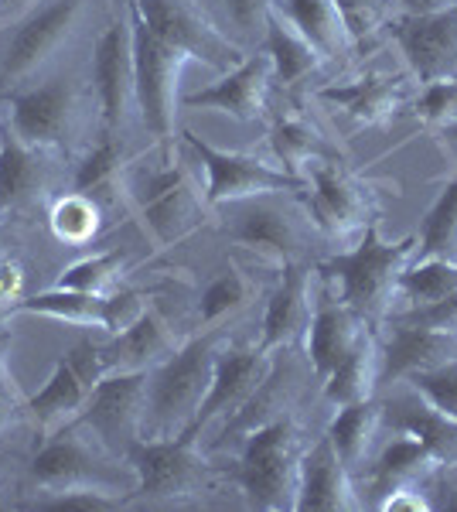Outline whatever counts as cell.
Returning a JSON list of instances; mask_svg holds the SVG:
<instances>
[{
  "mask_svg": "<svg viewBox=\"0 0 457 512\" xmlns=\"http://www.w3.org/2000/svg\"><path fill=\"white\" fill-rule=\"evenodd\" d=\"M270 147H273V154H277L280 168L290 171V175H301L307 168V161H314V158H331V147H328V140L321 137V130L294 110L273 117Z\"/></svg>",
  "mask_w": 457,
  "mask_h": 512,
  "instance_id": "obj_32",
  "label": "cell"
},
{
  "mask_svg": "<svg viewBox=\"0 0 457 512\" xmlns=\"http://www.w3.org/2000/svg\"><path fill=\"white\" fill-rule=\"evenodd\" d=\"M48 229L62 246H89L103 233V209L93 195L65 192L48 209Z\"/></svg>",
  "mask_w": 457,
  "mask_h": 512,
  "instance_id": "obj_34",
  "label": "cell"
},
{
  "mask_svg": "<svg viewBox=\"0 0 457 512\" xmlns=\"http://www.w3.org/2000/svg\"><path fill=\"white\" fill-rule=\"evenodd\" d=\"M382 383V345L372 332L359 338L352 352L324 376V396L331 407H348L376 396V386Z\"/></svg>",
  "mask_w": 457,
  "mask_h": 512,
  "instance_id": "obj_28",
  "label": "cell"
},
{
  "mask_svg": "<svg viewBox=\"0 0 457 512\" xmlns=\"http://www.w3.org/2000/svg\"><path fill=\"white\" fill-rule=\"evenodd\" d=\"M335 4H338V11H342L348 31H352V41H362L382 24L379 0H335Z\"/></svg>",
  "mask_w": 457,
  "mask_h": 512,
  "instance_id": "obj_45",
  "label": "cell"
},
{
  "mask_svg": "<svg viewBox=\"0 0 457 512\" xmlns=\"http://www.w3.org/2000/svg\"><path fill=\"white\" fill-rule=\"evenodd\" d=\"M417 256H447V260H457V175L444 188V195L434 202V209L427 212V219H423Z\"/></svg>",
  "mask_w": 457,
  "mask_h": 512,
  "instance_id": "obj_39",
  "label": "cell"
},
{
  "mask_svg": "<svg viewBox=\"0 0 457 512\" xmlns=\"http://www.w3.org/2000/svg\"><path fill=\"white\" fill-rule=\"evenodd\" d=\"M127 461L137 468V489L127 506H185L209 492L212 465L191 437H144Z\"/></svg>",
  "mask_w": 457,
  "mask_h": 512,
  "instance_id": "obj_5",
  "label": "cell"
},
{
  "mask_svg": "<svg viewBox=\"0 0 457 512\" xmlns=\"http://www.w3.org/2000/svg\"><path fill=\"white\" fill-rule=\"evenodd\" d=\"M369 332V321H365L359 311L348 308L345 301H328L314 308L311 328L304 335V349H307V362L314 366V373L321 379L345 359L348 352L359 345V338Z\"/></svg>",
  "mask_w": 457,
  "mask_h": 512,
  "instance_id": "obj_23",
  "label": "cell"
},
{
  "mask_svg": "<svg viewBox=\"0 0 457 512\" xmlns=\"http://www.w3.org/2000/svg\"><path fill=\"white\" fill-rule=\"evenodd\" d=\"M222 4H226V14L239 41H263L267 18L277 0H222Z\"/></svg>",
  "mask_w": 457,
  "mask_h": 512,
  "instance_id": "obj_43",
  "label": "cell"
},
{
  "mask_svg": "<svg viewBox=\"0 0 457 512\" xmlns=\"http://www.w3.org/2000/svg\"><path fill=\"white\" fill-rule=\"evenodd\" d=\"M273 86V62L267 52H253L246 55L236 69H229L219 82H212L202 93L181 96V106L188 110H219L229 113L239 123H253L263 117L267 110V93Z\"/></svg>",
  "mask_w": 457,
  "mask_h": 512,
  "instance_id": "obj_16",
  "label": "cell"
},
{
  "mask_svg": "<svg viewBox=\"0 0 457 512\" xmlns=\"http://www.w3.org/2000/svg\"><path fill=\"white\" fill-rule=\"evenodd\" d=\"M410 18H423V14H440L457 7V0H396Z\"/></svg>",
  "mask_w": 457,
  "mask_h": 512,
  "instance_id": "obj_49",
  "label": "cell"
},
{
  "mask_svg": "<svg viewBox=\"0 0 457 512\" xmlns=\"http://www.w3.org/2000/svg\"><path fill=\"white\" fill-rule=\"evenodd\" d=\"M24 284H28V274L21 263L11 256H0V308L11 311L24 297Z\"/></svg>",
  "mask_w": 457,
  "mask_h": 512,
  "instance_id": "obj_47",
  "label": "cell"
},
{
  "mask_svg": "<svg viewBox=\"0 0 457 512\" xmlns=\"http://www.w3.org/2000/svg\"><path fill=\"white\" fill-rule=\"evenodd\" d=\"M297 512H355L362 499L355 492V475L338 458L331 437L324 434L301 458V489H297Z\"/></svg>",
  "mask_w": 457,
  "mask_h": 512,
  "instance_id": "obj_20",
  "label": "cell"
},
{
  "mask_svg": "<svg viewBox=\"0 0 457 512\" xmlns=\"http://www.w3.org/2000/svg\"><path fill=\"white\" fill-rule=\"evenodd\" d=\"M226 233L256 256L277 263V267L297 263L304 253L301 222L294 219V212L280 209V205L267 202V198L239 202V219L232 222V229H226Z\"/></svg>",
  "mask_w": 457,
  "mask_h": 512,
  "instance_id": "obj_19",
  "label": "cell"
},
{
  "mask_svg": "<svg viewBox=\"0 0 457 512\" xmlns=\"http://www.w3.org/2000/svg\"><path fill=\"white\" fill-rule=\"evenodd\" d=\"M147 386L151 373H110L93 386L82 424L93 431L113 454L127 458L137 441H144Z\"/></svg>",
  "mask_w": 457,
  "mask_h": 512,
  "instance_id": "obj_13",
  "label": "cell"
},
{
  "mask_svg": "<svg viewBox=\"0 0 457 512\" xmlns=\"http://www.w3.org/2000/svg\"><path fill=\"white\" fill-rule=\"evenodd\" d=\"M379 427H382V407L376 400H362V403L338 407V414L328 427V437H331V444H335L338 458L345 461L352 475H359L362 468L372 461V448H376Z\"/></svg>",
  "mask_w": 457,
  "mask_h": 512,
  "instance_id": "obj_29",
  "label": "cell"
},
{
  "mask_svg": "<svg viewBox=\"0 0 457 512\" xmlns=\"http://www.w3.org/2000/svg\"><path fill=\"white\" fill-rule=\"evenodd\" d=\"M120 454H113L82 420H72L69 427L55 431L41 441L38 454L28 465V489L38 495L79 492L93 489L113 495L127 506V499L137 489V468H116Z\"/></svg>",
  "mask_w": 457,
  "mask_h": 512,
  "instance_id": "obj_1",
  "label": "cell"
},
{
  "mask_svg": "<svg viewBox=\"0 0 457 512\" xmlns=\"http://www.w3.org/2000/svg\"><path fill=\"white\" fill-rule=\"evenodd\" d=\"M417 256V239L386 243L379 226L369 222L355 250L338 253L321 263V274L338 284V301L355 308L365 321H382L393 315V301L400 297V277Z\"/></svg>",
  "mask_w": 457,
  "mask_h": 512,
  "instance_id": "obj_3",
  "label": "cell"
},
{
  "mask_svg": "<svg viewBox=\"0 0 457 512\" xmlns=\"http://www.w3.org/2000/svg\"><path fill=\"white\" fill-rule=\"evenodd\" d=\"M451 509H457V492H454V499H451Z\"/></svg>",
  "mask_w": 457,
  "mask_h": 512,
  "instance_id": "obj_53",
  "label": "cell"
},
{
  "mask_svg": "<svg viewBox=\"0 0 457 512\" xmlns=\"http://www.w3.org/2000/svg\"><path fill=\"white\" fill-rule=\"evenodd\" d=\"M89 396H93V383L79 373V366L69 355H62L55 362L52 376L45 379V386L31 400H24V410H28L38 437L45 441V437H52L55 431H62L72 420L82 417Z\"/></svg>",
  "mask_w": 457,
  "mask_h": 512,
  "instance_id": "obj_22",
  "label": "cell"
},
{
  "mask_svg": "<svg viewBox=\"0 0 457 512\" xmlns=\"http://www.w3.org/2000/svg\"><path fill=\"white\" fill-rule=\"evenodd\" d=\"M417 117L427 127H457V76L423 86L417 99Z\"/></svg>",
  "mask_w": 457,
  "mask_h": 512,
  "instance_id": "obj_41",
  "label": "cell"
},
{
  "mask_svg": "<svg viewBox=\"0 0 457 512\" xmlns=\"http://www.w3.org/2000/svg\"><path fill=\"white\" fill-rule=\"evenodd\" d=\"M185 144L198 158L205 171V202L209 209H222V205H239L249 198H270L287 192H304V178L290 175L284 168L253 158V154L219 151L209 140H202L195 130H185Z\"/></svg>",
  "mask_w": 457,
  "mask_h": 512,
  "instance_id": "obj_9",
  "label": "cell"
},
{
  "mask_svg": "<svg viewBox=\"0 0 457 512\" xmlns=\"http://www.w3.org/2000/svg\"><path fill=\"white\" fill-rule=\"evenodd\" d=\"M93 86L99 99V117L106 134H120L137 110V86H134V35L127 21H110L93 45Z\"/></svg>",
  "mask_w": 457,
  "mask_h": 512,
  "instance_id": "obj_15",
  "label": "cell"
},
{
  "mask_svg": "<svg viewBox=\"0 0 457 512\" xmlns=\"http://www.w3.org/2000/svg\"><path fill=\"white\" fill-rule=\"evenodd\" d=\"M48 151L24 144L7 123H0V216L35 198L45 185Z\"/></svg>",
  "mask_w": 457,
  "mask_h": 512,
  "instance_id": "obj_26",
  "label": "cell"
},
{
  "mask_svg": "<svg viewBox=\"0 0 457 512\" xmlns=\"http://www.w3.org/2000/svg\"><path fill=\"white\" fill-rule=\"evenodd\" d=\"M382 512H427L434 509V502L423 495L417 482H396L382 492V499L376 502Z\"/></svg>",
  "mask_w": 457,
  "mask_h": 512,
  "instance_id": "obj_46",
  "label": "cell"
},
{
  "mask_svg": "<svg viewBox=\"0 0 457 512\" xmlns=\"http://www.w3.org/2000/svg\"><path fill=\"white\" fill-rule=\"evenodd\" d=\"M86 7L89 0H38L24 18H18L14 35L0 52V89L14 93L35 82L79 35Z\"/></svg>",
  "mask_w": 457,
  "mask_h": 512,
  "instance_id": "obj_6",
  "label": "cell"
},
{
  "mask_svg": "<svg viewBox=\"0 0 457 512\" xmlns=\"http://www.w3.org/2000/svg\"><path fill=\"white\" fill-rule=\"evenodd\" d=\"M410 390L427 403L430 410H437L440 417L454 420L457 424V355L440 366L420 369V373L406 376Z\"/></svg>",
  "mask_w": 457,
  "mask_h": 512,
  "instance_id": "obj_40",
  "label": "cell"
},
{
  "mask_svg": "<svg viewBox=\"0 0 457 512\" xmlns=\"http://www.w3.org/2000/svg\"><path fill=\"white\" fill-rule=\"evenodd\" d=\"M130 7L147 21L161 41L185 52L191 62H202L215 72H229L246 59L239 41L222 35L215 21L198 7V0H130Z\"/></svg>",
  "mask_w": 457,
  "mask_h": 512,
  "instance_id": "obj_11",
  "label": "cell"
},
{
  "mask_svg": "<svg viewBox=\"0 0 457 512\" xmlns=\"http://www.w3.org/2000/svg\"><path fill=\"white\" fill-rule=\"evenodd\" d=\"M256 291H260L256 280L249 277L239 263H229V267L202 291V301H198V325L215 328V325H222V321H229L232 315H239V311H246L249 304H253Z\"/></svg>",
  "mask_w": 457,
  "mask_h": 512,
  "instance_id": "obj_33",
  "label": "cell"
},
{
  "mask_svg": "<svg viewBox=\"0 0 457 512\" xmlns=\"http://www.w3.org/2000/svg\"><path fill=\"white\" fill-rule=\"evenodd\" d=\"M11 345H14L11 328H0V393H11L21 400L18 383H14V376H11Z\"/></svg>",
  "mask_w": 457,
  "mask_h": 512,
  "instance_id": "obj_48",
  "label": "cell"
},
{
  "mask_svg": "<svg viewBox=\"0 0 457 512\" xmlns=\"http://www.w3.org/2000/svg\"><path fill=\"white\" fill-rule=\"evenodd\" d=\"M134 202L157 250H171V246L185 243L205 222V209H209L188 161L174 158V151H168L161 168L147 171V178L134 192Z\"/></svg>",
  "mask_w": 457,
  "mask_h": 512,
  "instance_id": "obj_8",
  "label": "cell"
},
{
  "mask_svg": "<svg viewBox=\"0 0 457 512\" xmlns=\"http://www.w3.org/2000/svg\"><path fill=\"white\" fill-rule=\"evenodd\" d=\"M151 308V301H147L140 291H123V287H116L113 294H106V321H103V332L106 335H123L130 325H137L140 318H144V311Z\"/></svg>",
  "mask_w": 457,
  "mask_h": 512,
  "instance_id": "obj_42",
  "label": "cell"
},
{
  "mask_svg": "<svg viewBox=\"0 0 457 512\" xmlns=\"http://www.w3.org/2000/svg\"><path fill=\"white\" fill-rule=\"evenodd\" d=\"M307 209H311L314 226L328 236L345 239L362 233L372 222V195L352 171L342 168L335 158H314L301 171Z\"/></svg>",
  "mask_w": 457,
  "mask_h": 512,
  "instance_id": "obj_12",
  "label": "cell"
},
{
  "mask_svg": "<svg viewBox=\"0 0 457 512\" xmlns=\"http://www.w3.org/2000/svg\"><path fill=\"white\" fill-rule=\"evenodd\" d=\"M28 509H76V512H106V509H120L123 502L113 499V495L93 492V489H79V492H58V495H38V499L24 502Z\"/></svg>",
  "mask_w": 457,
  "mask_h": 512,
  "instance_id": "obj_44",
  "label": "cell"
},
{
  "mask_svg": "<svg viewBox=\"0 0 457 512\" xmlns=\"http://www.w3.org/2000/svg\"><path fill=\"white\" fill-rule=\"evenodd\" d=\"M457 294V260L447 256H413L400 277V297L410 308H427Z\"/></svg>",
  "mask_w": 457,
  "mask_h": 512,
  "instance_id": "obj_35",
  "label": "cell"
},
{
  "mask_svg": "<svg viewBox=\"0 0 457 512\" xmlns=\"http://www.w3.org/2000/svg\"><path fill=\"white\" fill-rule=\"evenodd\" d=\"M393 38L420 82L457 76V7L423 18L406 14L393 24Z\"/></svg>",
  "mask_w": 457,
  "mask_h": 512,
  "instance_id": "obj_17",
  "label": "cell"
},
{
  "mask_svg": "<svg viewBox=\"0 0 457 512\" xmlns=\"http://www.w3.org/2000/svg\"><path fill=\"white\" fill-rule=\"evenodd\" d=\"M127 4H130V0H127Z\"/></svg>",
  "mask_w": 457,
  "mask_h": 512,
  "instance_id": "obj_56",
  "label": "cell"
},
{
  "mask_svg": "<svg viewBox=\"0 0 457 512\" xmlns=\"http://www.w3.org/2000/svg\"><path fill=\"white\" fill-rule=\"evenodd\" d=\"M226 342V328H202V335H195L168 362L151 369L144 437H178L188 431L212 386L215 362Z\"/></svg>",
  "mask_w": 457,
  "mask_h": 512,
  "instance_id": "obj_2",
  "label": "cell"
},
{
  "mask_svg": "<svg viewBox=\"0 0 457 512\" xmlns=\"http://www.w3.org/2000/svg\"><path fill=\"white\" fill-rule=\"evenodd\" d=\"M7 318H14V315L7 308H0V328H7Z\"/></svg>",
  "mask_w": 457,
  "mask_h": 512,
  "instance_id": "obj_52",
  "label": "cell"
},
{
  "mask_svg": "<svg viewBox=\"0 0 457 512\" xmlns=\"http://www.w3.org/2000/svg\"><path fill=\"white\" fill-rule=\"evenodd\" d=\"M451 130H454V137H457V127H451Z\"/></svg>",
  "mask_w": 457,
  "mask_h": 512,
  "instance_id": "obj_54",
  "label": "cell"
},
{
  "mask_svg": "<svg viewBox=\"0 0 457 512\" xmlns=\"http://www.w3.org/2000/svg\"><path fill=\"white\" fill-rule=\"evenodd\" d=\"M82 93L72 76H52L14 89L4 123L38 151H62L79 127Z\"/></svg>",
  "mask_w": 457,
  "mask_h": 512,
  "instance_id": "obj_10",
  "label": "cell"
},
{
  "mask_svg": "<svg viewBox=\"0 0 457 512\" xmlns=\"http://www.w3.org/2000/svg\"><path fill=\"white\" fill-rule=\"evenodd\" d=\"M263 52H267L273 62V79L284 82V86H297V82L307 79L321 65L318 48L277 11H270V18H267Z\"/></svg>",
  "mask_w": 457,
  "mask_h": 512,
  "instance_id": "obj_30",
  "label": "cell"
},
{
  "mask_svg": "<svg viewBox=\"0 0 457 512\" xmlns=\"http://www.w3.org/2000/svg\"><path fill=\"white\" fill-rule=\"evenodd\" d=\"M273 369H277L273 352L260 349V345L239 349V345L226 342V349L219 352V362H215V376H212L209 393H205L202 407H198V414H195V420H191L185 437L202 444L205 427H212L215 420L236 417L239 410H243L246 403L256 396V390L267 383Z\"/></svg>",
  "mask_w": 457,
  "mask_h": 512,
  "instance_id": "obj_14",
  "label": "cell"
},
{
  "mask_svg": "<svg viewBox=\"0 0 457 512\" xmlns=\"http://www.w3.org/2000/svg\"><path fill=\"white\" fill-rule=\"evenodd\" d=\"M457 355V335L434 332V328L410 325L396 318L393 332L382 345V379H406L420 369L440 366Z\"/></svg>",
  "mask_w": 457,
  "mask_h": 512,
  "instance_id": "obj_24",
  "label": "cell"
},
{
  "mask_svg": "<svg viewBox=\"0 0 457 512\" xmlns=\"http://www.w3.org/2000/svg\"><path fill=\"white\" fill-rule=\"evenodd\" d=\"M123 168H127V147H123L120 134H103L79 158L76 171H72V192L93 195L120 181Z\"/></svg>",
  "mask_w": 457,
  "mask_h": 512,
  "instance_id": "obj_38",
  "label": "cell"
},
{
  "mask_svg": "<svg viewBox=\"0 0 457 512\" xmlns=\"http://www.w3.org/2000/svg\"><path fill=\"white\" fill-rule=\"evenodd\" d=\"M18 410H21V400H18V396L0 393V437H4V434H7V427L14 424V417H18Z\"/></svg>",
  "mask_w": 457,
  "mask_h": 512,
  "instance_id": "obj_50",
  "label": "cell"
},
{
  "mask_svg": "<svg viewBox=\"0 0 457 512\" xmlns=\"http://www.w3.org/2000/svg\"><path fill=\"white\" fill-rule=\"evenodd\" d=\"M321 103H331L365 127H379V123L393 120L396 110L403 106V82L393 76H362L348 86H324L318 89Z\"/></svg>",
  "mask_w": 457,
  "mask_h": 512,
  "instance_id": "obj_27",
  "label": "cell"
},
{
  "mask_svg": "<svg viewBox=\"0 0 457 512\" xmlns=\"http://www.w3.org/2000/svg\"><path fill=\"white\" fill-rule=\"evenodd\" d=\"M35 4H38V0H0V14H4V18H11V21H18Z\"/></svg>",
  "mask_w": 457,
  "mask_h": 512,
  "instance_id": "obj_51",
  "label": "cell"
},
{
  "mask_svg": "<svg viewBox=\"0 0 457 512\" xmlns=\"http://www.w3.org/2000/svg\"><path fill=\"white\" fill-rule=\"evenodd\" d=\"M304 451L307 444L301 437V427L290 414L246 434L243 448H239L236 472H232L239 492L246 495V506L263 512L294 509L297 489H301Z\"/></svg>",
  "mask_w": 457,
  "mask_h": 512,
  "instance_id": "obj_4",
  "label": "cell"
},
{
  "mask_svg": "<svg viewBox=\"0 0 457 512\" xmlns=\"http://www.w3.org/2000/svg\"><path fill=\"white\" fill-rule=\"evenodd\" d=\"M273 11L284 14L318 48L321 62H342L352 52V31H348L335 0H277Z\"/></svg>",
  "mask_w": 457,
  "mask_h": 512,
  "instance_id": "obj_25",
  "label": "cell"
},
{
  "mask_svg": "<svg viewBox=\"0 0 457 512\" xmlns=\"http://www.w3.org/2000/svg\"><path fill=\"white\" fill-rule=\"evenodd\" d=\"M127 263V250H103L93 256H82V260L62 267V274L55 277V287L106 297L120 287L123 274H127Z\"/></svg>",
  "mask_w": 457,
  "mask_h": 512,
  "instance_id": "obj_36",
  "label": "cell"
},
{
  "mask_svg": "<svg viewBox=\"0 0 457 512\" xmlns=\"http://www.w3.org/2000/svg\"><path fill=\"white\" fill-rule=\"evenodd\" d=\"M130 35H134V86H137V113L140 123L151 130L171 151L178 134V110H181V69L191 62L185 52L171 48L147 28L134 7L127 4Z\"/></svg>",
  "mask_w": 457,
  "mask_h": 512,
  "instance_id": "obj_7",
  "label": "cell"
},
{
  "mask_svg": "<svg viewBox=\"0 0 457 512\" xmlns=\"http://www.w3.org/2000/svg\"><path fill=\"white\" fill-rule=\"evenodd\" d=\"M181 338L171 328V321L157 308H147L137 325H130L123 335H106L103 355L110 373H151L161 362H168L181 349Z\"/></svg>",
  "mask_w": 457,
  "mask_h": 512,
  "instance_id": "obj_21",
  "label": "cell"
},
{
  "mask_svg": "<svg viewBox=\"0 0 457 512\" xmlns=\"http://www.w3.org/2000/svg\"><path fill=\"white\" fill-rule=\"evenodd\" d=\"M280 287L270 294L267 311H263V325H260V349L267 352H284L294 349L297 342H304L307 328L314 318V274L318 270H307L301 263H287Z\"/></svg>",
  "mask_w": 457,
  "mask_h": 512,
  "instance_id": "obj_18",
  "label": "cell"
},
{
  "mask_svg": "<svg viewBox=\"0 0 457 512\" xmlns=\"http://www.w3.org/2000/svg\"><path fill=\"white\" fill-rule=\"evenodd\" d=\"M11 315H38V318L65 321V325H72V328H99V332H103L106 297L69 291V287L52 284L41 294H31V297L24 294L21 301L11 308Z\"/></svg>",
  "mask_w": 457,
  "mask_h": 512,
  "instance_id": "obj_31",
  "label": "cell"
},
{
  "mask_svg": "<svg viewBox=\"0 0 457 512\" xmlns=\"http://www.w3.org/2000/svg\"><path fill=\"white\" fill-rule=\"evenodd\" d=\"M437 454L413 434H403L396 441H389L386 448L379 451V458L372 461V482H376L379 492H386L389 485L396 482H413L420 472L437 465Z\"/></svg>",
  "mask_w": 457,
  "mask_h": 512,
  "instance_id": "obj_37",
  "label": "cell"
},
{
  "mask_svg": "<svg viewBox=\"0 0 457 512\" xmlns=\"http://www.w3.org/2000/svg\"><path fill=\"white\" fill-rule=\"evenodd\" d=\"M0 256H4V250H0Z\"/></svg>",
  "mask_w": 457,
  "mask_h": 512,
  "instance_id": "obj_55",
  "label": "cell"
}]
</instances>
